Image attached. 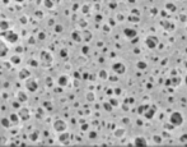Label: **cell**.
Segmentation results:
<instances>
[{"label": "cell", "mask_w": 187, "mask_h": 147, "mask_svg": "<svg viewBox=\"0 0 187 147\" xmlns=\"http://www.w3.org/2000/svg\"><path fill=\"white\" fill-rule=\"evenodd\" d=\"M57 83H59V86H61V87H66L68 84H69V77H68L66 74L60 76L57 79Z\"/></svg>", "instance_id": "obj_11"}, {"label": "cell", "mask_w": 187, "mask_h": 147, "mask_svg": "<svg viewBox=\"0 0 187 147\" xmlns=\"http://www.w3.org/2000/svg\"><path fill=\"white\" fill-rule=\"evenodd\" d=\"M70 133H68L66 131L61 132L60 136H59V142H61L62 145H68V143L70 142Z\"/></svg>", "instance_id": "obj_8"}, {"label": "cell", "mask_w": 187, "mask_h": 147, "mask_svg": "<svg viewBox=\"0 0 187 147\" xmlns=\"http://www.w3.org/2000/svg\"><path fill=\"white\" fill-rule=\"evenodd\" d=\"M125 35H126L127 37H132V36H135L136 35V31H134V29H125Z\"/></svg>", "instance_id": "obj_19"}, {"label": "cell", "mask_w": 187, "mask_h": 147, "mask_svg": "<svg viewBox=\"0 0 187 147\" xmlns=\"http://www.w3.org/2000/svg\"><path fill=\"white\" fill-rule=\"evenodd\" d=\"M17 115L19 116V120H22V122H27V120H29V118H31V111H29L28 108H20L19 110H18Z\"/></svg>", "instance_id": "obj_6"}, {"label": "cell", "mask_w": 187, "mask_h": 147, "mask_svg": "<svg viewBox=\"0 0 187 147\" xmlns=\"http://www.w3.org/2000/svg\"><path fill=\"white\" fill-rule=\"evenodd\" d=\"M37 138H38V132H33V133H31L29 134V140L32 141V142H34V141H37Z\"/></svg>", "instance_id": "obj_22"}, {"label": "cell", "mask_w": 187, "mask_h": 147, "mask_svg": "<svg viewBox=\"0 0 187 147\" xmlns=\"http://www.w3.org/2000/svg\"><path fill=\"white\" fill-rule=\"evenodd\" d=\"M10 64H13V65H19L20 63H22V56H20L19 54H16V55H11L10 56Z\"/></svg>", "instance_id": "obj_14"}, {"label": "cell", "mask_w": 187, "mask_h": 147, "mask_svg": "<svg viewBox=\"0 0 187 147\" xmlns=\"http://www.w3.org/2000/svg\"><path fill=\"white\" fill-rule=\"evenodd\" d=\"M122 134H124V131H122V129H117V131L115 132V136H116V137H121Z\"/></svg>", "instance_id": "obj_24"}, {"label": "cell", "mask_w": 187, "mask_h": 147, "mask_svg": "<svg viewBox=\"0 0 187 147\" xmlns=\"http://www.w3.org/2000/svg\"><path fill=\"white\" fill-rule=\"evenodd\" d=\"M109 104H111V105H113V106H116V105H117V102H116V100L112 99L111 101H109Z\"/></svg>", "instance_id": "obj_37"}, {"label": "cell", "mask_w": 187, "mask_h": 147, "mask_svg": "<svg viewBox=\"0 0 187 147\" xmlns=\"http://www.w3.org/2000/svg\"><path fill=\"white\" fill-rule=\"evenodd\" d=\"M94 99H96V97H94V93H92V92H88L87 93V100H88V101H94Z\"/></svg>", "instance_id": "obj_23"}, {"label": "cell", "mask_w": 187, "mask_h": 147, "mask_svg": "<svg viewBox=\"0 0 187 147\" xmlns=\"http://www.w3.org/2000/svg\"><path fill=\"white\" fill-rule=\"evenodd\" d=\"M167 8H168V9H169V8H171V10H172V12L174 10V7H173V5H169V4H168V5H167Z\"/></svg>", "instance_id": "obj_38"}, {"label": "cell", "mask_w": 187, "mask_h": 147, "mask_svg": "<svg viewBox=\"0 0 187 147\" xmlns=\"http://www.w3.org/2000/svg\"><path fill=\"white\" fill-rule=\"evenodd\" d=\"M112 69H113L117 74H124L125 70H126V67H125L122 63H120V61H118V63H115L113 65H112Z\"/></svg>", "instance_id": "obj_9"}, {"label": "cell", "mask_w": 187, "mask_h": 147, "mask_svg": "<svg viewBox=\"0 0 187 147\" xmlns=\"http://www.w3.org/2000/svg\"><path fill=\"white\" fill-rule=\"evenodd\" d=\"M40 63L41 65L45 67V68H49V67L52 65L53 63V56L52 54L50 51H47V50H42L40 54Z\"/></svg>", "instance_id": "obj_2"}, {"label": "cell", "mask_w": 187, "mask_h": 147, "mask_svg": "<svg viewBox=\"0 0 187 147\" xmlns=\"http://www.w3.org/2000/svg\"><path fill=\"white\" fill-rule=\"evenodd\" d=\"M38 37H40V40H43L45 37H46V35H45L43 32H41V33H40V36H38Z\"/></svg>", "instance_id": "obj_34"}, {"label": "cell", "mask_w": 187, "mask_h": 147, "mask_svg": "<svg viewBox=\"0 0 187 147\" xmlns=\"http://www.w3.org/2000/svg\"><path fill=\"white\" fill-rule=\"evenodd\" d=\"M0 36L4 39V41L7 44H11V45H14V44H17L18 41H19V35L10 28L7 29V31H3L1 33H0Z\"/></svg>", "instance_id": "obj_1"}, {"label": "cell", "mask_w": 187, "mask_h": 147, "mask_svg": "<svg viewBox=\"0 0 187 147\" xmlns=\"http://www.w3.org/2000/svg\"><path fill=\"white\" fill-rule=\"evenodd\" d=\"M43 4H45V7L46 8L51 9V8H53V0H45Z\"/></svg>", "instance_id": "obj_21"}, {"label": "cell", "mask_w": 187, "mask_h": 147, "mask_svg": "<svg viewBox=\"0 0 187 147\" xmlns=\"http://www.w3.org/2000/svg\"><path fill=\"white\" fill-rule=\"evenodd\" d=\"M149 111H150V113H145V116H146V118H151V116L154 115V113H155V111H154L153 109H150Z\"/></svg>", "instance_id": "obj_25"}, {"label": "cell", "mask_w": 187, "mask_h": 147, "mask_svg": "<svg viewBox=\"0 0 187 147\" xmlns=\"http://www.w3.org/2000/svg\"><path fill=\"white\" fill-rule=\"evenodd\" d=\"M55 28H56V29H55L56 32H61V31H62V27H61V26H56Z\"/></svg>", "instance_id": "obj_32"}, {"label": "cell", "mask_w": 187, "mask_h": 147, "mask_svg": "<svg viewBox=\"0 0 187 147\" xmlns=\"http://www.w3.org/2000/svg\"><path fill=\"white\" fill-rule=\"evenodd\" d=\"M17 100L22 104V102H26L28 100V95L24 92V91H18L17 92Z\"/></svg>", "instance_id": "obj_13"}, {"label": "cell", "mask_w": 187, "mask_h": 147, "mask_svg": "<svg viewBox=\"0 0 187 147\" xmlns=\"http://www.w3.org/2000/svg\"><path fill=\"white\" fill-rule=\"evenodd\" d=\"M9 120H10L11 125H13V124H18V123L20 122V120H19V116L17 115V113H16V114H11V115L9 116Z\"/></svg>", "instance_id": "obj_16"}, {"label": "cell", "mask_w": 187, "mask_h": 147, "mask_svg": "<svg viewBox=\"0 0 187 147\" xmlns=\"http://www.w3.org/2000/svg\"><path fill=\"white\" fill-rule=\"evenodd\" d=\"M105 108L107 109V110H112V106L109 104H105Z\"/></svg>", "instance_id": "obj_36"}, {"label": "cell", "mask_w": 187, "mask_h": 147, "mask_svg": "<svg viewBox=\"0 0 187 147\" xmlns=\"http://www.w3.org/2000/svg\"><path fill=\"white\" fill-rule=\"evenodd\" d=\"M84 35H85V41H89V40H90V37H92V35H90V32H88V31H85V32H84Z\"/></svg>", "instance_id": "obj_26"}, {"label": "cell", "mask_w": 187, "mask_h": 147, "mask_svg": "<svg viewBox=\"0 0 187 147\" xmlns=\"http://www.w3.org/2000/svg\"><path fill=\"white\" fill-rule=\"evenodd\" d=\"M16 51H17V54H20V52H23V48L22 46H18V48L16 49Z\"/></svg>", "instance_id": "obj_29"}, {"label": "cell", "mask_w": 187, "mask_h": 147, "mask_svg": "<svg viewBox=\"0 0 187 147\" xmlns=\"http://www.w3.org/2000/svg\"><path fill=\"white\" fill-rule=\"evenodd\" d=\"M130 20H131V22H138L139 18H136V17H130Z\"/></svg>", "instance_id": "obj_33"}, {"label": "cell", "mask_w": 187, "mask_h": 147, "mask_svg": "<svg viewBox=\"0 0 187 147\" xmlns=\"http://www.w3.org/2000/svg\"><path fill=\"white\" fill-rule=\"evenodd\" d=\"M71 37H73L74 41H76V42L82 41V36H80V33H78V32H74V33H71Z\"/></svg>", "instance_id": "obj_20"}, {"label": "cell", "mask_w": 187, "mask_h": 147, "mask_svg": "<svg viewBox=\"0 0 187 147\" xmlns=\"http://www.w3.org/2000/svg\"><path fill=\"white\" fill-rule=\"evenodd\" d=\"M146 45L149 46L150 49H154L157 45H158V39H157V37H154V36L148 37V39H146Z\"/></svg>", "instance_id": "obj_12"}, {"label": "cell", "mask_w": 187, "mask_h": 147, "mask_svg": "<svg viewBox=\"0 0 187 147\" xmlns=\"http://www.w3.org/2000/svg\"><path fill=\"white\" fill-rule=\"evenodd\" d=\"M135 145L136 146H146L148 145V143H146V141H145L144 140V138H136V140H135Z\"/></svg>", "instance_id": "obj_18"}, {"label": "cell", "mask_w": 187, "mask_h": 147, "mask_svg": "<svg viewBox=\"0 0 187 147\" xmlns=\"http://www.w3.org/2000/svg\"><path fill=\"white\" fill-rule=\"evenodd\" d=\"M186 84H187V77H186Z\"/></svg>", "instance_id": "obj_40"}, {"label": "cell", "mask_w": 187, "mask_h": 147, "mask_svg": "<svg viewBox=\"0 0 187 147\" xmlns=\"http://www.w3.org/2000/svg\"><path fill=\"white\" fill-rule=\"evenodd\" d=\"M60 55H61V56H66V50L62 49L61 51H60Z\"/></svg>", "instance_id": "obj_31"}, {"label": "cell", "mask_w": 187, "mask_h": 147, "mask_svg": "<svg viewBox=\"0 0 187 147\" xmlns=\"http://www.w3.org/2000/svg\"><path fill=\"white\" fill-rule=\"evenodd\" d=\"M14 1H17V3H23V0H14Z\"/></svg>", "instance_id": "obj_39"}, {"label": "cell", "mask_w": 187, "mask_h": 147, "mask_svg": "<svg viewBox=\"0 0 187 147\" xmlns=\"http://www.w3.org/2000/svg\"><path fill=\"white\" fill-rule=\"evenodd\" d=\"M20 23H27V18H26V17H23V18H22V17H20Z\"/></svg>", "instance_id": "obj_35"}, {"label": "cell", "mask_w": 187, "mask_h": 147, "mask_svg": "<svg viewBox=\"0 0 187 147\" xmlns=\"http://www.w3.org/2000/svg\"><path fill=\"white\" fill-rule=\"evenodd\" d=\"M52 129L56 132V133H61V132H64L68 129V124L65 123V120L56 119L55 122L52 123Z\"/></svg>", "instance_id": "obj_4"}, {"label": "cell", "mask_w": 187, "mask_h": 147, "mask_svg": "<svg viewBox=\"0 0 187 147\" xmlns=\"http://www.w3.org/2000/svg\"><path fill=\"white\" fill-rule=\"evenodd\" d=\"M9 54V46L4 40L0 39V59H4Z\"/></svg>", "instance_id": "obj_7"}, {"label": "cell", "mask_w": 187, "mask_h": 147, "mask_svg": "<svg viewBox=\"0 0 187 147\" xmlns=\"http://www.w3.org/2000/svg\"><path fill=\"white\" fill-rule=\"evenodd\" d=\"M29 65H33V67H38V63L34 60V59H31L29 60Z\"/></svg>", "instance_id": "obj_27"}, {"label": "cell", "mask_w": 187, "mask_h": 147, "mask_svg": "<svg viewBox=\"0 0 187 147\" xmlns=\"http://www.w3.org/2000/svg\"><path fill=\"white\" fill-rule=\"evenodd\" d=\"M138 68H140V69L146 68V64H145V63H138Z\"/></svg>", "instance_id": "obj_28"}, {"label": "cell", "mask_w": 187, "mask_h": 147, "mask_svg": "<svg viewBox=\"0 0 187 147\" xmlns=\"http://www.w3.org/2000/svg\"><path fill=\"white\" fill-rule=\"evenodd\" d=\"M32 76V73H31V70L29 69H22V70H19V73H18V77H19V79H22V81H24V79L27 78H29Z\"/></svg>", "instance_id": "obj_10"}, {"label": "cell", "mask_w": 187, "mask_h": 147, "mask_svg": "<svg viewBox=\"0 0 187 147\" xmlns=\"http://www.w3.org/2000/svg\"><path fill=\"white\" fill-rule=\"evenodd\" d=\"M24 87L27 91H29V92H36V91L38 90V82L33 79L32 77L24 79Z\"/></svg>", "instance_id": "obj_3"}, {"label": "cell", "mask_w": 187, "mask_h": 147, "mask_svg": "<svg viewBox=\"0 0 187 147\" xmlns=\"http://www.w3.org/2000/svg\"><path fill=\"white\" fill-rule=\"evenodd\" d=\"M1 125L4 128H10L11 127V123H10V120H9L8 118H3V119H1Z\"/></svg>", "instance_id": "obj_17"}, {"label": "cell", "mask_w": 187, "mask_h": 147, "mask_svg": "<svg viewBox=\"0 0 187 147\" xmlns=\"http://www.w3.org/2000/svg\"><path fill=\"white\" fill-rule=\"evenodd\" d=\"M183 122V116L181 113H178V111H174V113L171 114V116H169V123H171L173 127H177V125H181Z\"/></svg>", "instance_id": "obj_5"}, {"label": "cell", "mask_w": 187, "mask_h": 147, "mask_svg": "<svg viewBox=\"0 0 187 147\" xmlns=\"http://www.w3.org/2000/svg\"><path fill=\"white\" fill-rule=\"evenodd\" d=\"M10 27V24H9V22L7 19H0V31H7Z\"/></svg>", "instance_id": "obj_15"}, {"label": "cell", "mask_w": 187, "mask_h": 147, "mask_svg": "<svg viewBox=\"0 0 187 147\" xmlns=\"http://www.w3.org/2000/svg\"><path fill=\"white\" fill-rule=\"evenodd\" d=\"M99 76H101V77H102V78H107V74H106V72H105V70H102V72L99 73Z\"/></svg>", "instance_id": "obj_30"}]
</instances>
